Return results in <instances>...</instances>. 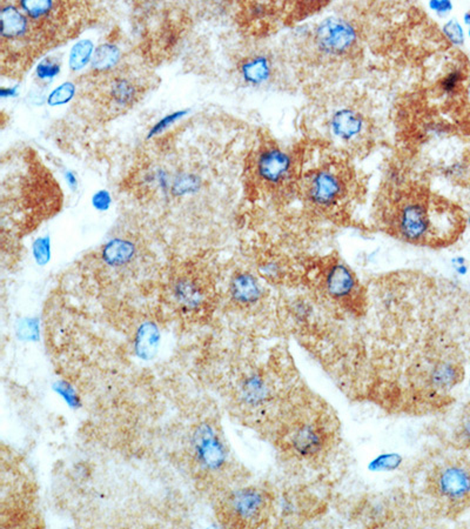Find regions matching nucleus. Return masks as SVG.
<instances>
[{"label":"nucleus","instance_id":"obj_1","mask_svg":"<svg viewBox=\"0 0 470 529\" xmlns=\"http://www.w3.org/2000/svg\"><path fill=\"white\" fill-rule=\"evenodd\" d=\"M275 441L291 463L319 468L340 440V423L321 403L302 399L275 430Z\"/></svg>","mask_w":470,"mask_h":529},{"label":"nucleus","instance_id":"obj_2","mask_svg":"<svg viewBox=\"0 0 470 529\" xmlns=\"http://www.w3.org/2000/svg\"><path fill=\"white\" fill-rule=\"evenodd\" d=\"M416 493L437 514H460L470 507L469 461L461 456L428 461L416 478Z\"/></svg>","mask_w":470,"mask_h":529},{"label":"nucleus","instance_id":"obj_3","mask_svg":"<svg viewBox=\"0 0 470 529\" xmlns=\"http://www.w3.org/2000/svg\"><path fill=\"white\" fill-rule=\"evenodd\" d=\"M457 219L453 208L431 207L424 199H406L400 203L394 220L401 239L411 243H426L440 231L454 236L444 227V223L456 226Z\"/></svg>","mask_w":470,"mask_h":529},{"label":"nucleus","instance_id":"obj_4","mask_svg":"<svg viewBox=\"0 0 470 529\" xmlns=\"http://www.w3.org/2000/svg\"><path fill=\"white\" fill-rule=\"evenodd\" d=\"M275 513L274 493L264 487H239L231 490L220 505V520L224 525L238 528L266 526Z\"/></svg>","mask_w":470,"mask_h":529},{"label":"nucleus","instance_id":"obj_5","mask_svg":"<svg viewBox=\"0 0 470 529\" xmlns=\"http://www.w3.org/2000/svg\"><path fill=\"white\" fill-rule=\"evenodd\" d=\"M192 453L200 470L209 474H221L229 465L226 445L212 425L198 426L193 434Z\"/></svg>","mask_w":470,"mask_h":529},{"label":"nucleus","instance_id":"obj_6","mask_svg":"<svg viewBox=\"0 0 470 529\" xmlns=\"http://www.w3.org/2000/svg\"><path fill=\"white\" fill-rule=\"evenodd\" d=\"M314 41L324 54L342 56L354 47L358 41V32L347 20L327 18L316 27Z\"/></svg>","mask_w":470,"mask_h":529},{"label":"nucleus","instance_id":"obj_7","mask_svg":"<svg viewBox=\"0 0 470 529\" xmlns=\"http://www.w3.org/2000/svg\"><path fill=\"white\" fill-rule=\"evenodd\" d=\"M294 168L291 154L280 147L269 146L259 152L255 171L259 179L269 186H279L289 179Z\"/></svg>","mask_w":470,"mask_h":529},{"label":"nucleus","instance_id":"obj_8","mask_svg":"<svg viewBox=\"0 0 470 529\" xmlns=\"http://www.w3.org/2000/svg\"><path fill=\"white\" fill-rule=\"evenodd\" d=\"M344 193V181L329 170L315 171L306 181V196L314 206L331 208Z\"/></svg>","mask_w":470,"mask_h":529},{"label":"nucleus","instance_id":"obj_9","mask_svg":"<svg viewBox=\"0 0 470 529\" xmlns=\"http://www.w3.org/2000/svg\"><path fill=\"white\" fill-rule=\"evenodd\" d=\"M324 291L335 303H354L360 296V283L351 268L342 263H331L324 274Z\"/></svg>","mask_w":470,"mask_h":529},{"label":"nucleus","instance_id":"obj_10","mask_svg":"<svg viewBox=\"0 0 470 529\" xmlns=\"http://www.w3.org/2000/svg\"><path fill=\"white\" fill-rule=\"evenodd\" d=\"M171 296L184 313H198L207 305L209 291L205 283L196 276L181 274L173 280Z\"/></svg>","mask_w":470,"mask_h":529},{"label":"nucleus","instance_id":"obj_11","mask_svg":"<svg viewBox=\"0 0 470 529\" xmlns=\"http://www.w3.org/2000/svg\"><path fill=\"white\" fill-rule=\"evenodd\" d=\"M229 293L233 303L240 307H252L260 303L264 288L258 278L249 272H238L229 281Z\"/></svg>","mask_w":470,"mask_h":529},{"label":"nucleus","instance_id":"obj_12","mask_svg":"<svg viewBox=\"0 0 470 529\" xmlns=\"http://www.w3.org/2000/svg\"><path fill=\"white\" fill-rule=\"evenodd\" d=\"M241 398L244 403L249 407L260 408L269 406L274 398V391L266 376L260 373H253L242 381Z\"/></svg>","mask_w":470,"mask_h":529},{"label":"nucleus","instance_id":"obj_13","mask_svg":"<svg viewBox=\"0 0 470 529\" xmlns=\"http://www.w3.org/2000/svg\"><path fill=\"white\" fill-rule=\"evenodd\" d=\"M364 130V120L361 114L351 109H341L331 118V131L335 137L342 141L356 139Z\"/></svg>","mask_w":470,"mask_h":529},{"label":"nucleus","instance_id":"obj_14","mask_svg":"<svg viewBox=\"0 0 470 529\" xmlns=\"http://www.w3.org/2000/svg\"><path fill=\"white\" fill-rule=\"evenodd\" d=\"M0 34L3 39L17 40L26 36L29 19L14 5H4L0 11Z\"/></svg>","mask_w":470,"mask_h":529},{"label":"nucleus","instance_id":"obj_15","mask_svg":"<svg viewBox=\"0 0 470 529\" xmlns=\"http://www.w3.org/2000/svg\"><path fill=\"white\" fill-rule=\"evenodd\" d=\"M136 256V247L129 239L114 238L105 243L101 250L104 263L111 267H123L132 263Z\"/></svg>","mask_w":470,"mask_h":529},{"label":"nucleus","instance_id":"obj_16","mask_svg":"<svg viewBox=\"0 0 470 529\" xmlns=\"http://www.w3.org/2000/svg\"><path fill=\"white\" fill-rule=\"evenodd\" d=\"M240 72L246 83L259 86L271 79L273 67L269 58L256 56L246 59L240 67Z\"/></svg>","mask_w":470,"mask_h":529},{"label":"nucleus","instance_id":"obj_17","mask_svg":"<svg viewBox=\"0 0 470 529\" xmlns=\"http://www.w3.org/2000/svg\"><path fill=\"white\" fill-rule=\"evenodd\" d=\"M109 96L116 106H131L138 98V87L129 78L114 77L109 85Z\"/></svg>","mask_w":470,"mask_h":529},{"label":"nucleus","instance_id":"obj_18","mask_svg":"<svg viewBox=\"0 0 470 529\" xmlns=\"http://www.w3.org/2000/svg\"><path fill=\"white\" fill-rule=\"evenodd\" d=\"M160 334L153 323H145L140 327L136 338V351L138 356L143 359H152L158 346H159Z\"/></svg>","mask_w":470,"mask_h":529},{"label":"nucleus","instance_id":"obj_19","mask_svg":"<svg viewBox=\"0 0 470 529\" xmlns=\"http://www.w3.org/2000/svg\"><path fill=\"white\" fill-rule=\"evenodd\" d=\"M120 59H121V52L118 46L109 43L101 44L94 51L91 65H92L93 70L105 72V71L114 69L119 64Z\"/></svg>","mask_w":470,"mask_h":529},{"label":"nucleus","instance_id":"obj_20","mask_svg":"<svg viewBox=\"0 0 470 529\" xmlns=\"http://www.w3.org/2000/svg\"><path fill=\"white\" fill-rule=\"evenodd\" d=\"M451 446L456 450H464L470 448V405L457 415L451 434Z\"/></svg>","mask_w":470,"mask_h":529},{"label":"nucleus","instance_id":"obj_21","mask_svg":"<svg viewBox=\"0 0 470 529\" xmlns=\"http://www.w3.org/2000/svg\"><path fill=\"white\" fill-rule=\"evenodd\" d=\"M94 44L90 39L80 40L73 45L69 57V66L72 71L83 70L87 64L92 61Z\"/></svg>","mask_w":470,"mask_h":529},{"label":"nucleus","instance_id":"obj_22","mask_svg":"<svg viewBox=\"0 0 470 529\" xmlns=\"http://www.w3.org/2000/svg\"><path fill=\"white\" fill-rule=\"evenodd\" d=\"M201 187V180L199 176L193 173L176 174L169 183V191L173 196H184L196 193Z\"/></svg>","mask_w":470,"mask_h":529},{"label":"nucleus","instance_id":"obj_23","mask_svg":"<svg viewBox=\"0 0 470 529\" xmlns=\"http://www.w3.org/2000/svg\"><path fill=\"white\" fill-rule=\"evenodd\" d=\"M76 84L72 81H65L60 84L59 86L56 87L47 98V104L50 106H60L65 104L70 103L73 97L76 96Z\"/></svg>","mask_w":470,"mask_h":529},{"label":"nucleus","instance_id":"obj_24","mask_svg":"<svg viewBox=\"0 0 470 529\" xmlns=\"http://www.w3.org/2000/svg\"><path fill=\"white\" fill-rule=\"evenodd\" d=\"M56 4L54 1H20V7L31 19L39 20L47 17L52 12Z\"/></svg>","mask_w":470,"mask_h":529},{"label":"nucleus","instance_id":"obj_25","mask_svg":"<svg viewBox=\"0 0 470 529\" xmlns=\"http://www.w3.org/2000/svg\"><path fill=\"white\" fill-rule=\"evenodd\" d=\"M32 254L36 263L40 266L46 265L51 259V239L49 236H39L32 243Z\"/></svg>","mask_w":470,"mask_h":529},{"label":"nucleus","instance_id":"obj_26","mask_svg":"<svg viewBox=\"0 0 470 529\" xmlns=\"http://www.w3.org/2000/svg\"><path fill=\"white\" fill-rule=\"evenodd\" d=\"M444 37L447 38L448 41L454 46H462L466 41V32L464 26L459 20L449 19L444 25Z\"/></svg>","mask_w":470,"mask_h":529},{"label":"nucleus","instance_id":"obj_27","mask_svg":"<svg viewBox=\"0 0 470 529\" xmlns=\"http://www.w3.org/2000/svg\"><path fill=\"white\" fill-rule=\"evenodd\" d=\"M464 74L461 69L451 70L449 74L444 76V79L441 80V89L444 94H453L460 89L461 84L464 83Z\"/></svg>","mask_w":470,"mask_h":529},{"label":"nucleus","instance_id":"obj_28","mask_svg":"<svg viewBox=\"0 0 470 529\" xmlns=\"http://www.w3.org/2000/svg\"><path fill=\"white\" fill-rule=\"evenodd\" d=\"M187 114H189V111L184 110L176 111V112H173V114H167L166 117L159 120V121H158V123H156V125L149 130V136H147V138L151 139V138L156 137V136H159L160 133H163L164 131L167 130L169 126H172L173 124L176 123V121L181 119L182 117H185Z\"/></svg>","mask_w":470,"mask_h":529},{"label":"nucleus","instance_id":"obj_29","mask_svg":"<svg viewBox=\"0 0 470 529\" xmlns=\"http://www.w3.org/2000/svg\"><path fill=\"white\" fill-rule=\"evenodd\" d=\"M59 72L60 64L51 58H46L43 61H40L36 69V77L40 80H52L59 74Z\"/></svg>","mask_w":470,"mask_h":529},{"label":"nucleus","instance_id":"obj_30","mask_svg":"<svg viewBox=\"0 0 470 529\" xmlns=\"http://www.w3.org/2000/svg\"><path fill=\"white\" fill-rule=\"evenodd\" d=\"M91 201H92V206L94 210L99 211V212H106L112 205L113 200L109 191L99 190L93 194Z\"/></svg>","mask_w":470,"mask_h":529},{"label":"nucleus","instance_id":"obj_31","mask_svg":"<svg viewBox=\"0 0 470 529\" xmlns=\"http://www.w3.org/2000/svg\"><path fill=\"white\" fill-rule=\"evenodd\" d=\"M428 5H429V9L440 17H444L451 14L454 9L453 3L449 0H431Z\"/></svg>","mask_w":470,"mask_h":529},{"label":"nucleus","instance_id":"obj_32","mask_svg":"<svg viewBox=\"0 0 470 529\" xmlns=\"http://www.w3.org/2000/svg\"><path fill=\"white\" fill-rule=\"evenodd\" d=\"M261 273L262 276H265L266 279L273 281V280H278L282 276V268L278 263L269 261L265 265H262Z\"/></svg>","mask_w":470,"mask_h":529},{"label":"nucleus","instance_id":"obj_33","mask_svg":"<svg viewBox=\"0 0 470 529\" xmlns=\"http://www.w3.org/2000/svg\"><path fill=\"white\" fill-rule=\"evenodd\" d=\"M454 270L459 276H466L468 273L467 260L464 256H457L451 259Z\"/></svg>","mask_w":470,"mask_h":529},{"label":"nucleus","instance_id":"obj_34","mask_svg":"<svg viewBox=\"0 0 470 529\" xmlns=\"http://www.w3.org/2000/svg\"><path fill=\"white\" fill-rule=\"evenodd\" d=\"M65 179H66L69 186L73 191L76 190V187H78V178H76V174L73 173L72 171H66L65 172Z\"/></svg>","mask_w":470,"mask_h":529},{"label":"nucleus","instance_id":"obj_35","mask_svg":"<svg viewBox=\"0 0 470 529\" xmlns=\"http://www.w3.org/2000/svg\"><path fill=\"white\" fill-rule=\"evenodd\" d=\"M0 96H1V98L17 97L18 86L3 87V89H1V91H0Z\"/></svg>","mask_w":470,"mask_h":529},{"label":"nucleus","instance_id":"obj_36","mask_svg":"<svg viewBox=\"0 0 470 529\" xmlns=\"http://www.w3.org/2000/svg\"><path fill=\"white\" fill-rule=\"evenodd\" d=\"M464 24L466 25V26H468V37H469L470 39V12L468 11V12H466V14H464Z\"/></svg>","mask_w":470,"mask_h":529},{"label":"nucleus","instance_id":"obj_37","mask_svg":"<svg viewBox=\"0 0 470 529\" xmlns=\"http://www.w3.org/2000/svg\"><path fill=\"white\" fill-rule=\"evenodd\" d=\"M466 223H467V225L468 226H469L470 228V214L467 216V221H466Z\"/></svg>","mask_w":470,"mask_h":529},{"label":"nucleus","instance_id":"obj_38","mask_svg":"<svg viewBox=\"0 0 470 529\" xmlns=\"http://www.w3.org/2000/svg\"><path fill=\"white\" fill-rule=\"evenodd\" d=\"M469 383H470V372H469Z\"/></svg>","mask_w":470,"mask_h":529}]
</instances>
